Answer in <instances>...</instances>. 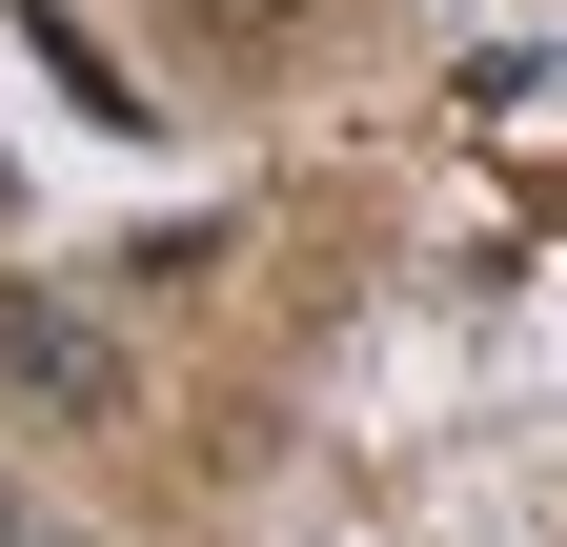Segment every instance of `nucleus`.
Wrapping results in <instances>:
<instances>
[{
    "label": "nucleus",
    "instance_id": "obj_1",
    "mask_svg": "<svg viewBox=\"0 0 567 547\" xmlns=\"http://www.w3.org/2000/svg\"><path fill=\"white\" fill-rule=\"evenodd\" d=\"M0 385H21L41 426H102V405H122V345H102L61 285H0Z\"/></svg>",
    "mask_w": 567,
    "mask_h": 547
},
{
    "label": "nucleus",
    "instance_id": "obj_2",
    "mask_svg": "<svg viewBox=\"0 0 567 547\" xmlns=\"http://www.w3.org/2000/svg\"><path fill=\"white\" fill-rule=\"evenodd\" d=\"M0 547H21V507H0Z\"/></svg>",
    "mask_w": 567,
    "mask_h": 547
}]
</instances>
